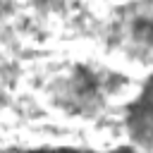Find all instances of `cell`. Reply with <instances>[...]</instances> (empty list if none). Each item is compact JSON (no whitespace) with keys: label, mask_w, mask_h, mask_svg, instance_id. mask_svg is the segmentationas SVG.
I'll list each match as a JSON object with an SVG mask.
<instances>
[{"label":"cell","mask_w":153,"mask_h":153,"mask_svg":"<svg viewBox=\"0 0 153 153\" xmlns=\"http://www.w3.org/2000/svg\"><path fill=\"white\" fill-rule=\"evenodd\" d=\"M151 105H153V91H151Z\"/></svg>","instance_id":"cell-1"}]
</instances>
